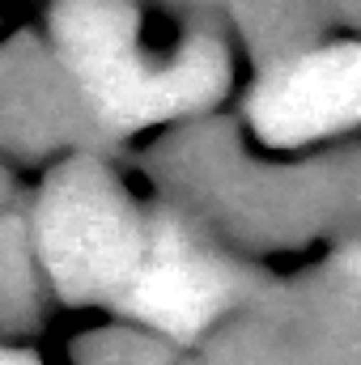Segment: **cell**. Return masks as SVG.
Returning <instances> with one entry per match:
<instances>
[{"label":"cell","instance_id":"5","mask_svg":"<svg viewBox=\"0 0 361 365\" xmlns=\"http://www.w3.org/2000/svg\"><path fill=\"white\" fill-rule=\"evenodd\" d=\"M345 268H349V272H353V276L361 280V247H353V251L345 255Z\"/></svg>","mask_w":361,"mask_h":365},{"label":"cell","instance_id":"6","mask_svg":"<svg viewBox=\"0 0 361 365\" xmlns=\"http://www.w3.org/2000/svg\"><path fill=\"white\" fill-rule=\"evenodd\" d=\"M4 365H39V361L26 357V353H4Z\"/></svg>","mask_w":361,"mask_h":365},{"label":"cell","instance_id":"3","mask_svg":"<svg viewBox=\"0 0 361 365\" xmlns=\"http://www.w3.org/2000/svg\"><path fill=\"white\" fill-rule=\"evenodd\" d=\"M251 123L268 145H302L361 123V43L306 51L251 93Z\"/></svg>","mask_w":361,"mask_h":365},{"label":"cell","instance_id":"1","mask_svg":"<svg viewBox=\"0 0 361 365\" xmlns=\"http://www.w3.org/2000/svg\"><path fill=\"white\" fill-rule=\"evenodd\" d=\"M51 38L90 110L115 132L213 106L230 77L225 47L208 34L153 60L132 0H56Z\"/></svg>","mask_w":361,"mask_h":365},{"label":"cell","instance_id":"2","mask_svg":"<svg viewBox=\"0 0 361 365\" xmlns=\"http://www.w3.org/2000/svg\"><path fill=\"white\" fill-rule=\"evenodd\" d=\"M145 242L149 225L102 162H64L43 182L30 247L64 297H123Z\"/></svg>","mask_w":361,"mask_h":365},{"label":"cell","instance_id":"4","mask_svg":"<svg viewBox=\"0 0 361 365\" xmlns=\"http://www.w3.org/2000/svg\"><path fill=\"white\" fill-rule=\"evenodd\" d=\"M230 289H234L230 272L179 221L158 217V221H149V242H145L141 268L119 302L136 319H145L171 336H195L230 302Z\"/></svg>","mask_w":361,"mask_h":365}]
</instances>
